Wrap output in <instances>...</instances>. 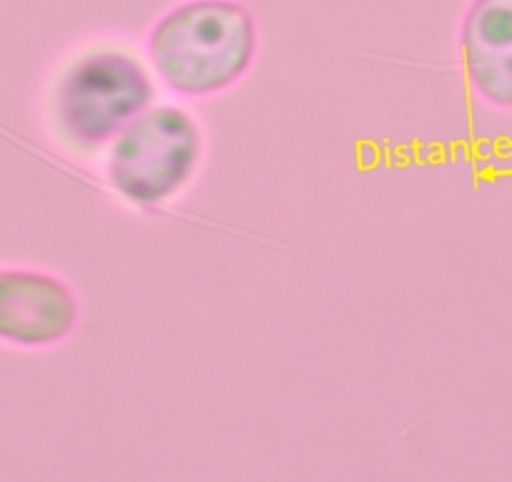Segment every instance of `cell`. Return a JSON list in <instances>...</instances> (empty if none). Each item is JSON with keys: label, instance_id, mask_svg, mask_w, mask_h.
<instances>
[{"label": "cell", "instance_id": "cell-1", "mask_svg": "<svg viewBox=\"0 0 512 482\" xmlns=\"http://www.w3.org/2000/svg\"><path fill=\"white\" fill-rule=\"evenodd\" d=\"M256 48L254 16L236 0H184L146 38V56L159 81L189 98L214 96L239 83Z\"/></svg>", "mask_w": 512, "mask_h": 482}, {"label": "cell", "instance_id": "cell-2", "mask_svg": "<svg viewBox=\"0 0 512 482\" xmlns=\"http://www.w3.org/2000/svg\"><path fill=\"white\" fill-rule=\"evenodd\" d=\"M201 159V131L179 106L159 103L113 139L108 181L134 206L154 209L179 194Z\"/></svg>", "mask_w": 512, "mask_h": 482}, {"label": "cell", "instance_id": "cell-3", "mask_svg": "<svg viewBox=\"0 0 512 482\" xmlns=\"http://www.w3.org/2000/svg\"><path fill=\"white\" fill-rule=\"evenodd\" d=\"M154 101V83L136 58L96 51L68 68L56 91V124L78 149H101Z\"/></svg>", "mask_w": 512, "mask_h": 482}, {"label": "cell", "instance_id": "cell-4", "mask_svg": "<svg viewBox=\"0 0 512 482\" xmlns=\"http://www.w3.org/2000/svg\"><path fill=\"white\" fill-rule=\"evenodd\" d=\"M78 297L61 277L36 269H0V342L53 347L78 324Z\"/></svg>", "mask_w": 512, "mask_h": 482}, {"label": "cell", "instance_id": "cell-5", "mask_svg": "<svg viewBox=\"0 0 512 482\" xmlns=\"http://www.w3.org/2000/svg\"><path fill=\"white\" fill-rule=\"evenodd\" d=\"M460 56L472 91L512 111V0H472L460 26Z\"/></svg>", "mask_w": 512, "mask_h": 482}]
</instances>
